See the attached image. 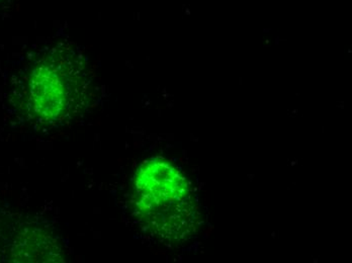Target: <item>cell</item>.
I'll use <instances>...</instances> for the list:
<instances>
[{
  "label": "cell",
  "instance_id": "3957f363",
  "mask_svg": "<svg viewBox=\"0 0 352 263\" xmlns=\"http://www.w3.org/2000/svg\"><path fill=\"white\" fill-rule=\"evenodd\" d=\"M2 1H3V0H0V3H1Z\"/></svg>",
  "mask_w": 352,
  "mask_h": 263
},
{
  "label": "cell",
  "instance_id": "7a4b0ae2",
  "mask_svg": "<svg viewBox=\"0 0 352 263\" xmlns=\"http://www.w3.org/2000/svg\"><path fill=\"white\" fill-rule=\"evenodd\" d=\"M78 69L70 70L65 57L50 56L36 65L30 76L29 100L36 115L58 117L67 113L78 98L82 84Z\"/></svg>",
  "mask_w": 352,
  "mask_h": 263
},
{
  "label": "cell",
  "instance_id": "6da1fadb",
  "mask_svg": "<svg viewBox=\"0 0 352 263\" xmlns=\"http://www.w3.org/2000/svg\"><path fill=\"white\" fill-rule=\"evenodd\" d=\"M133 204L146 230L166 242L190 238L199 214L186 177L162 158L148 160L137 170Z\"/></svg>",
  "mask_w": 352,
  "mask_h": 263
}]
</instances>
